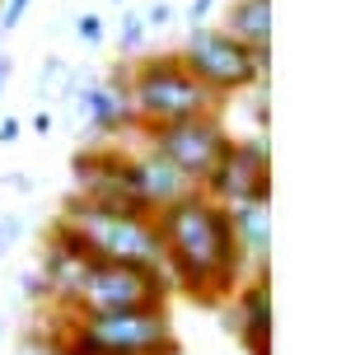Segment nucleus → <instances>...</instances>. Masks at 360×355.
I'll use <instances>...</instances> for the list:
<instances>
[{
	"label": "nucleus",
	"instance_id": "f257e3e1",
	"mask_svg": "<svg viewBox=\"0 0 360 355\" xmlns=\"http://www.w3.org/2000/svg\"><path fill=\"white\" fill-rule=\"evenodd\" d=\"M155 229L164 243V276L192 304H225L253 276L234 243L229 211L206 192H187L174 206L155 211Z\"/></svg>",
	"mask_w": 360,
	"mask_h": 355
},
{
	"label": "nucleus",
	"instance_id": "f03ea898",
	"mask_svg": "<svg viewBox=\"0 0 360 355\" xmlns=\"http://www.w3.org/2000/svg\"><path fill=\"white\" fill-rule=\"evenodd\" d=\"M47 304L56 314H108V309H141V304H169V276L150 266L98 262L89 252L70 248L61 238H47L38 266Z\"/></svg>",
	"mask_w": 360,
	"mask_h": 355
},
{
	"label": "nucleus",
	"instance_id": "7ed1b4c3",
	"mask_svg": "<svg viewBox=\"0 0 360 355\" xmlns=\"http://www.w3.org/2000/svg\"><path fill=\"white\" fill-rule=\"evenodd\" d=\"M47 238H61V243L89 252L98 262H127V266L164 271V243H160V229H155V215L103 211V206L80 201L75 192H70L66 206L56 211Z\"/></svg>",
	"mask_w": 360,
	"mask_h": 355
},
{
	"label": "nucleus",
	"instance_id": "20e7f679",
	"mask_svg": "<svg viewBox=\"0 0 360 355\" xmlns=\"http://www.w3.org/2000/svg\"><path fill=\"white\" fill-rule=\"evenodd\" d=\"M127 93H131L136 127H164V122L201 117V112H225V98H215L178 52H141L127 66Z\"/></svg>",
	"mask_w": 360,
	"mask_h": 355
},
{
	"label": "nucleus",
	"instance_id": "39448f33",
	"mask_svg": "<svg viewBox=\"0 0 360 355\" xmlns=\"http://www.w3.org/2000/svg\"><path fill=\"white\" fill-rule=\"evenodd\" d=\"M183 66L215 93V98H239L248 93L253 84H262L271 70V56L243 47L234 33H225L220 24H201V28H187V42L178 47Z\"/></svg>",
	"mask_w": 360,
	"mask_h": 355
},
{
	"label": "nucleus",
	"instance_id": "423d86ee",
	"mask_svg": "<svg viewBox=\"0 0 360 355\" xmlns=\"http://www.w3.org/2000/svg\"><path fill=\"white\" fill-rule=\"evenodd\" d=\"M56 328L108 351H141V355H178L169 304H141V309H108V314H56Z\"/></svg>",
	"mask_w": 360,
	"mask_h": 355
},
{
	"label": "nucleus",
	"instance_id": "0eeeda50",
	"mask_svg": "<svg viewBox=\"0 0 360 355\" xmlns=\"http://www.w3.org/2000/svg\"><path fill=\"white\" fill-rule=\"evenodd\" d=\"M75 197L103 211H127V215H155L146 192H141V169H136V150L127 141H103L75 155Z\"/></svg>",
	"mask_w": 360,
	"mask_h": 355
},
{
	"label": "nucleus",
	"instance_id": "6e6552de",
	"mask_svg": "<svg viewBox=\"0 0 360 355\" xmlns=\"http://www.w3.org/2000/svg\"><path fill=\"white\" fill-rule=\"evenodd\" d=\"M229 141L234 136L225 127V112H201V117L164 122V127H141V145L155 150L160 159H169L192 187L206 183V173L220 164Z\"/></svg>",
	"mask_w": 360,
	"mask_h": 355
},
{
	"label": "nucleus",
	"instance_id": "1a4fd4ad",
	"mask_svg": "<svg viewBox=\"0 0 360 355\" xmlns=\"http://www.w3.org/2000/svg\"><path fill=\"white\" fill-rule=\"evenodd\" d=\"M215 206H243V201H271V150L267 136H234L225 155L197 187Z\"/></svg>",
	"mask_w": 360,
	"mask_h": 355
},
{
	"label": "nucleus",
	"instance_id": "9d476101",
	"mask_svg": "<svg viewBox=\"0 0 360 355\" xmlns=\"http://www.w3.org/2000/svg\"><path fill=\"white\" fill-rule=\"evenodd\" d=\"M70 103L80 112V127H84V136H89V145L122 141L127 131H141V127H136V112H131V93H127L122 66H112L108 75H94L89 70Z\"/></svg>",
	"mask_w": 360,
	"mask_h": 355
},
{
	"label": "nucleus",
	"instance_id": "9b49d317",
	"mask_svg": "<svg viewBox=\"0 0 360 355\" xmlns=\"http://www.w3.org/2000/svg\"><path fill=\"white\" fill-rule=\"evenodd\" d=\"M225 304H229L225 328L234 332V342L248 355H271V276L267 271H253Z\"/></svg>",
	"mask_w": 360,
	"mask_h": 355
},
{
	"label": "nucleus",
	"instance_id": "f8f14e48",
	"mask_svg": "<svg viewBox=\"0 0 360 355\" xmlns=\"http://www.w3.org/2000/svg\"><path fill=\"white\" fill-rule=\"evenodd\" d=\"M229 229H234V243H239L248 271H267V257H271V201L229 206Z\"/></svg>",
	"mask_w": 360,
	"mask_h": 355
},
{
	"label": "nucleus",
	"instance_id": "ddd939ff",
	"mask_svg": "<svg viewBox=\"0 0 360 355\" xmlns=\"http://www.w3.org/2000/svg\"><path fill=\"white\" fill-rule=\"evenodd\" d=\"M136 169H141V192H146L150 211H164V206H174L178 197H187V192H197V187L187 183L183 173L169 164V159H160L155 150H146V145L136 141Z\"/></svg>",
	"mask_w": 360,
	"mask_h": 355
},
{
	"label": "nucleus",
	"instance_id": "4468645a",
	"mask_svg": "<svg viewBox=\"0 0 360 355\" xmlns=\"http://www.w3.org/2000/svg\"><path fill=\"white\" fill-rule=\"evenodd\" d=\"M271 24H276V14H271V0H229L225 10V33L243 42V47H253V52L271 56Z\"/></svg>",
	"mask_w": 360,
	"mask_h": 355
},
{
	"label": "nucleus",
	"instance_id": "2eb2a0df",
	"mask_svg": "<svg viewBox=\"0 0 360 355\" xmlns=\"http://www.w3.org/2000/svg\"><path fill=\"white\" fill-rule=\"evenodd\" d=\"M146 47H150L146 14H141V10H122V19H117V52L131 61V56H141Z\"/></svg>",
	"mask_w": 360,
	"mask_h": 355
},
{
	"label": "nucleus",
	"instance_id": "dca6fc26",
	"mask_svg": "<svg viewBox=\"0 0 360 355\" xmlns=\"http://www.w3.org/2000/svg\"><path fill=\"white\" fill-rule=\"evenodd\" d=\"M47 337H52V346H56V355H141V351H108V346H89V342H80V337H70L66 328H42Z\"/></svg>",
	"mask_w": 360,
	"mask_h": 355
},
{
	"label": "nucleus",
	"instance_id": "f3484780",
	"mask_svg": "<svg viewBox=\"0 0 360 355\" xmlns=\"http://www.w3.org/2000/svg\"><path fill=\"white\" fill-rule=\"evenodd\" d=\"M239 103L248 108V117H253V131L267 136V79L262 84H253L248 93H239Z\"/></svg>",
	"mask_w": 360,
	"mask_h": 355
},
{
	"label": "nucleus",
	"instance_id": "a211bd4d",
	"mask_svg": "<svg viewBox=\"0 0 360 355\" xmlns=\"http://www.w3.org/2000/svg\"><path fill=\"white\" fill-rule=\"evenodd\" d=\"M61 79H66V61L52 52V56H47V61L38 66V98H42V103H47V98L56 93V84H61Z\"/></svg>",
	"mask_w": 360,
	"mask_h": 355
},
{
	"label": "nucleus",
	"instance_id": "6ab92c4d",
	"mask_svg": "<svg viewBox=\"0 0 360 355\" xmlns=\"http://www.w3.org/2000/svg\"><path fill=\"white\" fill-rule=\"evenodd\" d=\"M33 0H0V33H14V28L24 24V14Z\"/></svg>",
	"mask_w": 360,
	"mask_h": 355
},
{
	"label": "nucleus",
	"instance_id": "aec40b11",
	"mask_svg": "<svg viewBox=\"0 0 360 355\" xmlns=\"http://www.w3.org/2000/svg\"><path fill=\"white\" fill-rule=\"evenodd\" d=\"M75 38L98 47V42H103V19H98V14H75Z\"/></svg>",
	"mask_w": 360,
	"mask_h": 355
},
{
	"label": "nucleus",
	"instance_id": "412c9836",
	"mask_svg": "<svg viewBox=\"0 0 360 355\" xmlns=\"http://www.w3.org/2000/svg\"><path fill=\"white\" fill-rule=\"evenodd\" d=\"M141 14H146V28H150V33H160V28H169L178 19V10L169 5V0H155V5H150V10H141Z\"/></svg>",
	"mask_w": 360,
	"mask_h": 355
},
{
	"label": "nucleus",
	"instance_id": "4be33fe9",
	"mask_svg": "<svg viewBox=\"0 0 360 355\" xmlns=\"http://www.w3.org/2000/svg\"><path fill=\"white\" fill-rule=\"evenodd\" d=\"M19 238H24V220H19V215H0V257H5Z\"/></svg>",
	"mask_w": 360,
	"mask_h": 355
},
{
	"label": "nucleus",
	"instance_id": "5701e85b",
	"mask_svg": "<svg viewBox=\"0 0 360 355\" xmlns=\"http://www.w3.org/2000/svg\"><path fill=\"white\" fill-rule=\"evenodd\" d=\"M19 355H56V346H52V337H47V332H28L24 337V346H19Z\"/></svg>",
	"mask_w": 360,
	"mask_h": 355
},
{
	"label": "nucleus",
	"instance_id": "b1692460",
	"mask_svg": "<svg viewBox=\"0 0 360 355\" xmlns=\"http://www.w3.org/2000/svg\"><path fill=\"white\" fill-rule=\"evenodd\" d=\"M211 14H215V0H192V5H187V14H183V19H187V24H192V28H201V24H206V19H211Z\"/></svg>",
	"mask_w": 360,
	"mask_h": 355
},
{
	"label": "nucleus",
	"instance_id": "393cba45",
	"mask_svg": "<svg viewBox=\"0 0 360 355\" xmlns=\"http://www.w3.org/2000/svg\"><path fill=\"white\" fill-rule=\"evenodd\" d=\"M19 136H24V122L19 117H0V145H14Z\"/></svg>",
	"mask_w": 360,
	"mask_h": 355
},
{
	"label": "nucleus",
	"instance_id": "a878e982",
	"mask_svg": "<svg viewBox=\"0 0 360 355\" xmlns=\"http://www.w3.org/2000/svg\"><path fill=\"white\" fill-rule=\"evenodd\" d=\"M10 79H14V56L5 52V47H0V98L10 93Z\"/></svg>",
	"mask_w": 360,
	"mask_h": 355
},
{
	"label": "nucleus",
	"instance_id": "bb28decb",
	"mask_svg": "<svg viewBox=\"0 0 360 355\" xmlns=\"http://www.w3.org/2000/svg\"><path fill=\"white\" fill-rule=\"evenodd\" d=\"M33 131H38V136H52V112H47V108H38V112H33Z\"/></svg>",
	"mask_w": 360,
	"mask_h": 355
},
{
	"label": "nucleus",
	"instance_id": "cd10ccee",
	"mask_svg": "<svg viewBox=\"0 0 360 355\" xmlns=\"http://www.w3.org/2000/svg\"><path fill=\"white\" fill-rule=\"evenodd\" d=\"M5 187H14V192H33V178H24V173H10V178H5Z\"/></svg>",
	"mask_w": 360,
	"mask_h": 355
},
{
	"label": "nucleus",
	"instance_id": "c85d7f7f",
	"mask_svg": "<svg viewBox=\"0 0 360 355\" xmlns=\"http://www.w3.org/2000/svg\"><path fill=\"white\" fill-rule=\"evenodd\" d=\"M112 5H122V10H127V0H112Z\"/></svg>",
	"mask_w": 360,
	"mask_h": 355
},
{
	"label": "nucleus",
	"instance_id": "c756f323",
	"mask_svg": "<svg viewBox=\"0 0 360 355\" xmlns=\"http://www.w3.org/2000/svg\"><path fill=\"white\" fill-rule=\"evenodd\" d=\"M0 337H5V323H0Z\"/></svg>",
	"mask_w": 360,
	"mask_h": 355
}]
</instances>
